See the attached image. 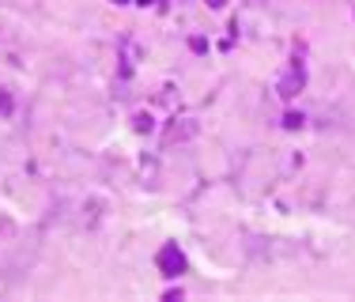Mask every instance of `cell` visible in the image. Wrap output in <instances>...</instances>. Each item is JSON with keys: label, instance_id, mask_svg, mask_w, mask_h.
Returning a JSON list of instances; mask_svg holds the SVG:
<instances>
[{"label": "cell", "instance_id": "obj_3", "mask_svg": "<svg viewBox=\"0 0 355 302\" xmlns=\"http://www.w3.org/2000/svg\"><path fill=\"white\" fill-rule=\"evenodd\" d=\"M284 125H287V129H299L302 117H299V114H287V117H284Z\"/></svg>", "mask_w": 355, "mask_h": 302}, {"label": "cell", "instance_id": "obj_1", "mask_svg": "<svg viewBox=\"0 0 355 302\" xmlns=\"http://www.w3.org/2000/svg\"><path fill=\"white\" fill-rule=\"evenodd\" d=\"M155 265H159V272L171 276V280L185 272V257H182V249H178V246H163V249H159Z\"/></svg>", "mask_w": 355, "mask_h": 302}, {"label": "cell", "instance_id": "obj_2", "mask_svg": "<svg viewBox=\"0 0 355 302\" xmlns=\"http://www.w3.org/2000/svg\"><path fill=\"white\" fill-rule=\"evenodd\" d=\"M302 83H306V76H302V69H299V64H295V69H291V76H287V80L280 83V95H284V98H295V95L302 91Z\"/></svg>", "mask_w": 355, "mask_h": 302}, {"label": "cell", "instance_id": "obj_6", "mask_svg": "<svg viewBox=\"0 0 355 302\" xmlns=\"http://www.w3.org/2000/svg\"><path fill=\"white\" fill-rule=\"evenodd\" d=\"M114 4H125V0H114Z\"/></svg>", "mask_w": 355, "mask_h": 302}, {"label": "cell", "instance_id": "obj_4", "mask_svg": "<svg viewBox=\"0 0 355 302\" xmlns=\"http://www.w3.org/2000/svg\"><path fill=\"white\" fill-rule=\"evenodd\" d=\"M227 4V0H208V8H223Z\"/></svg>", "mask_w": 355, "mask_h": 302}, {"label": "cell", "instance_id": "obj_5", "mask_svg": "<svg viewBox=\"0 0 355 302\" xmlns=\"http://www.w3.org/2000/svg\"><path fill=\"white\" fill-rule=\"evenodd\" d=\"M140 4H144V8H148V4H159V0H140Z\"/></svg>", "mask_w": 355, "mask_h": 302}]
</instances>
